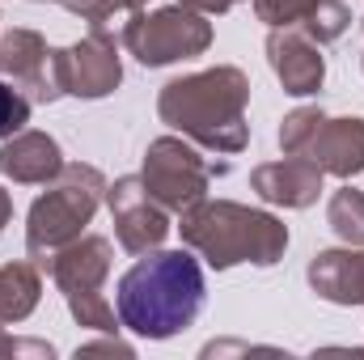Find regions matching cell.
I'll return each instance as SVG.
<instances>
[{"instance_id": "13", "label": "cell", "mask_w": 364, "mask_h": 360, "mask_svg": "<svg viewBox=\"0 0 364 360\" xmlns=\"http://www.w3.org/2000/svg\"><path fill=\"white\" fill-rule=\"evenodd\" d=\"M305 157L322 170V174H331V179H356L364 174V119L360 115H339V119H322V127H318V136L309 140V149H305Z\"/></svg>"}, {"instance_id": "19", "label": "cell", "mask_w": 364, "mask_h": 360, "mask_svg": "<svg viewBox=\"0 0 364 360\" xmlns=\"http://www.w3.org/2000/svg\"><path fill=\"white\" fill-rule=\"evenodd\" d=\"M296 26H301L318 47H326V43H335V38L348 34V26H352V9H348L343 0H318Z\"/></svg>"}, {"instance_id": "2", "label": "cell", "mask_w": 364, "mask_h": 360, "mask_svg": "<svg viewBox=\"0 0 364 360\" xmlns=\"http://www.w3.org/2000/svg\"><path fill=\"white\" fill-rule=\"evenodd\" d=\"M246 106H250V77L233 64L174 77L157 93V119L170 132L186 136L191 144L220 157H237L250 144Z\"/></svg>"}, {"instance_id": "27", "label": "cell", "mask_w": 364, "mask_h": 360, "mask_svg": "<svg viewBox=\"0 0 364 360\" xmlns=\"http://www.w3.org/2000/svg\"><path fill=\"white\" fill-rule=\"evenodd\" d=\"M140 4H149V0H140Z\"/></svg>"}, {"instance_id": "16", "label": "cell", "mask_w": 364, "mask_h": 360, "mask_svg": "<svg viewBox=\"0 0 364 360\" xmlns=\"http://www.w3.org/2000/svg\"><path fill=\"white\" fill-rule=\"evenodd\" d=\"M43 301V268L34 259H17L0 268V322H26Z\"/></svg>"}, {"instance_id": "21", "label": "cell", "mask_w": 364, "mask_h": 360, "mask_svg": "<svg viewBox=\"0 0 364 360\" xmlns=\"http://www.w3.org/2000/svg\"><path fill=\"white\" fill-rule=\"evenodd\" d=\"M30 110H34L30 93L21 90V85H13V81H4V77H0V140H9V136L26 132Z\"/></svg>"}, {"instance_id": "5", "label": "cell", "mask_w": 364, "mask_h": 360, "mask_svg": "<svg viewBox=\"0 0 364 360\" xmlns=\"http://www.w3.org/2000/svg\"><path fill=\"white\" fill-rule=\"evenodd\" d=\"M110 263H114V246L102 233H81L77 242H68L55 259L47 275L55 280V288L68 301V314L77 327L85 331H102V335H119V314L106 301V280H110Z\"/></svg>"}, {"instance_id": "10", "label": "cell", "mask_w": 364, "mask_h": 360, "mask_svg": "<svg viewBox=\"0 0 364 360\" xmlns=\"http://www.w3.org/2000/svg\"><path fill=\"white\" fill-rule=\"evenodd\" d=\"M60 64V90L64 97H81V102H97L123 85V55L114 43H102L85 34L81 43H68L55 51Z\"/></svg>"}, {"instance_id": "14", "label": "cell", "mask_w": 364, "mask_h": 360, "mask_svg": "<svg viewBox=\"0 0 364 360\" xmlns=\"http://www.w3.org/2000/svg\"><path fill=\"white\" fill-rule=\"evenodd\" d=\"M64 170V149L51 132H17L0 140V174L17 186H43Z\"/></svg>"}, {"instance_id": "12", "label": "cell", "mask_w": 364, "mask_h": 360, "mask_svg": "<svg viewBox=\"0 0 364 360\" xmlns=\"http://www.w3.org/2000/svg\"><path fill=\"white\" fill-rule=\"evenodd\" d=\"M322 186H326V174H322L309 157H288V153H284L279 162L255 166V174H250V191H255L263 203L288 208V212L314 208L318 195H322Z\"/></svg>"}, {"instance_id": "18", "label": "cell", "mask_w": 364, "mask_h": 360, "mask_svg": "<svg viewBox=\"0 0 364 360\" xmlns=\"http://www.w3.org/2000/svg\"><path fill=\"white\" fill-rule=\"evenodd\" d=\"M140 17H144L140 0H102L85 21H90L93 38L114 43V47H127V34L136 30V21H140Z\"/></svg>"}, {"instance_id": "20", "label": "cell", "mask_w": 364, "mask_h": 360, "mask_svg": "<svg viewBox=\"0 0 364 360\" xmlns=\"http://www.w3.org/2000/svg\"><path fill=\"white\" fill-rule=\"evenodd\" d=\"M322 119H326L322 106H296V110H288L284 123H279V136H275L279 149H284L288 157H305V149H309V140L318 136Z\"/></svg>"}, {"instance_id": "1", "label": "cell", "mask_w": 364, "mask_h": 360, "mask_svg": "<svg viewBox=\"0 0 364 360\" xmlns=\"http://www.w3.org/2000/svg\"><path fill=\"white\" fill-rule=\"evenodd\" d=\"M208 284H203V263L199 255L186 250H149L136 255V263L119 275L114 288V314L123 331L140 339H174L186 327H195L203 309Z\"/></svg>"}, {"instance_id": "24", "label": "cell", "mask_w": 364, "mask_h": 360, "mask_svg": "<svg viewBox=\"0 0 364 360\" xmlns=\"http://www.w3.org/2000/svg\"><path fill=\"white\" fill-rule=\"evenodd\" d=\"M186 9H195V13H203V17H220V13H229L233 4H242V0H178Z\"/></svg>"}, {"instance_id": "3", "label": "cell", "mask_w": 364, "mask_h": 360, "mask_svg": "<svg viewBox=\"0 0 364 360\" xmlns=\"http://www.w3.org/2000/svg\"><path fill=\"white\" fill-rule=\"evenodd\" d=\"M182 242L212 271L229 268H275L288 255V225L267 212L237 199H199L178 216Z\"/></svg>"}, {"instance_id": "8", "label": "cell", "mask_w": 364, "mask_h": 360, "mask_svg": "<svg viewBox=\"0 0 364 360\" xmlns=\"http://www.w3.org/2000/svg\"><path fill=\"white\" fill-rule=\"evenodd\" d=\"M106 208H110V221H114V242L127 255L157 250L174 229V216L149 195L140 174H123V179L106 182Z\"/></svg>"}, {"instance_id": "22", "label": "cell", "mask_w": 364, "mask_h": 360, "mask_svg": "<svg viewBox=\"0 0 364 360\" xmlns=\"http://www.w3.org/2000/svg\"><path fill=\"white\" fill-rule=\"evenodd\" d=\"M318 0H255V17L275 30V26H296L309 9H314Z\"/></svg>"}, {"instance_id": "7", "label": "cell", "mask_w": 364, "mask_h": 360, "mask_svg": "<svg viewBox=\"0 0 364 360\" xmlns=\"http://www.w3.org/2000/svg\"><path fill=\"white\" fill-rule=\"evenodd\" d=\"M212 47V21L186 4H166L153 9L136 21V30L127 34V51L144 64V68H166L178 60H195Z\"/></svg>"}, {"instance_id": "17", "label": "cell", "mask_w": 364, "mask_h": 360, "mask_svg": "<svg viewBox=\"0 0 364 360\" xmlns=\"http://www.w3.org/2000/svg\"><path fill=\"white\" fill-rule=\"evenodd\" d=\"M326 225L343 246H364V191L343 182L326 203Z\"/></svg>"}, {"instance_id": "15", "label": "cell", "mask_w": 364, "mask_h": 360, "mask_svg": "<svg viewBox=\"0 0 364 360\" xmlns=\"http://www.w3.org/2000/svg\"><path fill=\"white\" fill-rule=\"evenodd\" d=\"M309 288L331 301V305H364V246H335V250H318L305 271Z\"/></svg>"}, {"instance_id": "26", "label": "cell", "mask_w": 364, "mask_h": 360, "mask_svg": "<svg viewBox=\"0 0 364 360\" xmlns=\"http://www.w3.org/2000/svg\"><path fill=\"white\" fill-rule=\"evenodd\" d=\"M9 221H13V195L0 186V233H4V225H9Z\"/></svg>"}, {"instance_id": "23", "label": "cell", "mask_w": 364, "mask_h": 360, "mask_svg": "<svg viewBox=\"0 0 364 360\" xmlns=\"http://www.w3.org/2000/svg\"><path fill=\"white\" fill-rule=\"evenodd\" d=\"M93 352H102V356H136V348H132L127 339H119V335H102V331H97V339H90V344L77 348V356H93Z\"/></svg>"}, {"instance_id": "6", "label": "cell", "mask_w": 364, "mask_h": 360, "mask_svg": "<svg viewBox=\"0 0 364 360\" xmlns=\"http://www.w3.org/2000/svg\"><path fill=\"white\" fill-rule=\"evenodd\" d=\"M216 174H229V162H208L186 136H157V140H149L144 166H140V179L149 186V195L170 216H182L191 203H199L208 195V182Z\"/></svg>"}, {"instance_id": "11", "label": "cell", "mask_w": 364, "mask_h": 360, "mask_svg": "<svg viewBox=\"0 0 364 360\" xmlns=\"http://www.w3.org/2000/svg\"><path fill=\"white\" fill-rule=\"evenodd\" d=\"M267 64L275 81L292 97H314L326 81V55L301 26H275L267 30Z\"/></svg>"}, {"instance_id": "28", "label": "cell", "mask_w": 364, "mask_h": 360, "mask_svg": "<svg viewBox=\"0 0 364 360\" xmlns=\"http://www.w3.org/2000/svg\"><path fill=\"white\" fill-rule=\"evenodd\" d=\"M360 26H364V17H360Z\"/></svg>"}, {"instance_id": "9", "label": "cell", "mask_w": 364, "mask_h": 360, "mask_svg": "<svg viewBox=\"0 0 364 360\" xmlns=\"http://www.w3.org/2000/svg\"><path fill=\"white\" fill-rule=\"evenodd\" d=\"M0 77L21 85L30 93V102H60V64H55V47H47V38L38 30H26V26H13V30H0Z\"/></svg>"}, {"instance_id": "4", "label": "cell", "mask_w": 364, "mask_h": 360, "mask_svg": "<svg viewBox=\"0 0 364 360\" xmlns=\"http://www.w3.org/2000/svg\"><path fill=\"white\" fill-rule=\"evenodd\" d=\"M106 203V174L90 162H64V170L43 182V195L26 212V259L47 271L51 259L85 233Z\"/></svg>"}, {"instance_id": "25", "label": "cell", "mask_w": 364, "mask_h": 360, "mask_svg": "<svg viewBox=\"0 0 364 360\" xmlns=\"http://www.w3.org/2000/svg\"><path fill=\"white\" fill-rule=\"evenodd\" d=\"M55 4H60V9H68V13H77V17H90L102 0H55Z\"/></svg>"}]
</instances>
